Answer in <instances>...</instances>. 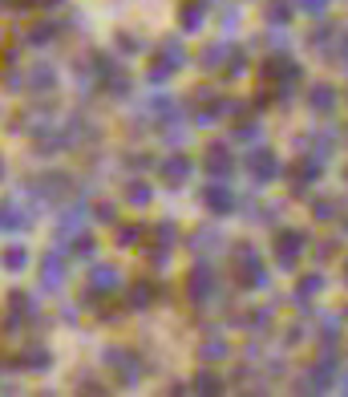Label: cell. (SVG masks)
I'll return each mask as SVG.
<instances>
[{
  "instance_id": "obj_1",
  "label": "cell",
  "mask_w": 348,
  "mask_h": 397,
  "mask_svg": "<svg viewBox=\"0 0 348 397\" xmlns=\"http://www.w3.org/2000/svg\"><path fill=\"white\" fill-rule=\"evenodd\" d=\"M29 321H37V300L29 296V292H8V308H4V328L8 333H17V328H24Z\"/></svg>"
},
{
  "instance_id": "obj_2",
  "label": "cell",
  "mask_w": 348,
  "mask_h": 397,
  "mask_svg": "<svg viewBox=\"0 0 348 397\" xmlns=\"http://www.w3.org/2000/svg\"><path fill=\"white\" fill-rule=\"evenodd\" d=\"M61 276H65V264H61V256H57V251H49V256L41 260V288L57 292V288H61Z\"/></svg>"
},
{
  "instance_id": "obj_3",
  "label": "cell",
  "mask_w": 348,
  "mask_h": 397,
  "mask_svg": "<svg viewBox=\"0 0 348 397\" xmlns=\"http://www.w3.org/2000/svg\"><path fill=\"white\" fill-rule=\"evenodd\" d=\"M33 223V215L20 207V203H0V231H20V227Z\"/></svg>"
},
{
  "instance_id": "obj_4",
  "label": "cell",
  "mask_w": 348,
  "mask_h": 397,
  "mask_svg": "<svg viewBox=\"0 0 348 397\" xmlns=\"http://www.w3.org/2000/svg\"><path fill=\"white\" fill-rule=\"evenodd\" d=\"M29 85H33L37 94H49V90L57 85V74H53V65H49V61H37V65L29 69Z\"/></svg>"
},
{
  "instance_id": "obj_5",
  "label": "cell",
  "mask_w": 348,
  "mask_h": 397,
  "mask_svg": "<svg viewBox=\"0 0 348 397\" xmlns=\"http://www.w3.org/2000/svg\"><path fill=\"white\" fill-rule=\"evenodd\" d=\"M65 183H69L65 174H41L37 183H29V190H33V195H41V199H57L61 190H65Z\"/></svg>"
},
{
  "instance_id": "obj_6",
  "label": "cell",
  "mask_w": 348,
  "mask_h": 397,
  "mask_svg": "<svg viewBox=\"0 0 348 397\" xmlns=\"http://www.w3.org/2000/svg\"><path fill=\"white\" fill-rule=\"evenodd\" d=\"M117 280H122V276H117V267H110V264L89 272V288H94V292H114Z\"/></svg>"
},
{
  "instance_id": "obj_7",
  "label": "cell",
  "mask_w": 348,
  "mask_h": 397,
  "mask_svg": "<svg viewBox=\"0 0 348 397\" xmlns=\"http://www.w3.org/2000/svg\"><path fill=\"white\" fill-rule=\"evenodd\" d=\"M20 365H24V369H49V349H45V344H29V349L20 353Z\"/></svg>"
},
{
  "instance_id": "obj_8",
  "label": "cell",
  "mask_w": 348,
  "mask_h": 397,
  "mask_svg": "<svg viewBox=\"0 0 348 397\" xmlns=\"http://www.w3.org/2000/svg\"><path fill=\"white\" fill-rule=\"evenodd\" d=\"M0 264L8 267V272H20V267L29 264V251H24L20 244H8L4 247V256H0Z\"/></svg>"
},
{
  "instance_id": "obj_9",
  "label": "cell",
  "mask_w": 348,
  "mask_h": 397,
  "mask_svg": "<svg viewBox=\"0 0 348 397\" xmlns=\"http://www.w3.org/2000/svg\"><path fill=\"white\" fill-rule=\"evenodd\" d=\"M162 174H166L171 183H178V179L187 174V162H182V158H174V162H166V167H162Z\"/></svg>"
},
{
  "instance_id": "obj_10",
  "label": "cell",
  "mask_w": 348,
  "mask_h": 397,
  "mask_svg": "<svg viewBox=\"0 0 348 397\" xmlns=\"http://www.w3.org/2000/svg\"><path fill=\"white\" fill-rule=\"evenodd\" d=\"M49 37H53V29H49V25H41V29H29V41H33V45H45Z\"/></svg>"
},
{
  "instance_id": "obj_11",
  "label": "cell",
  "mask_w": 348,
  "mask_h": 397,
  "mask_svg": "<svg viewBox=\"0 0 348 397\" xmlns=\"http://www.w3.org/2000/svg\"><path fill=\"white\" fill-rule=\"evenodd\" d=\"M146 199H150L146 187H138V183H134V187H130V203H146Z\"/></svg>"
},
{
  "instance_id": "obj_12",
  "label": "cell",
  "mask_w": 348,
  "mask_h": 397,
  "mask_svg": "<svg viewBox=\"0 0 348 397\" xmlns=\"http://www.w3.org/2000/svg\"><path fill=\"white\" fill-rule=\"evenodd\" d=\"M0 174H4V162H0Z\"/></svg>"
},
{
  "instance_id": "obj_13",
  "label": "cell",
  "mask_w": 348,
  "mask_h": 397,
  "mask_svg": "<svg viewBox=\"0 0 348 397\" xmlns=\"http://www.w3.org/2000/svg\"><path fill=\"white\" fill-rule=\"evenodd\" d=\"M0 4H8V0H0Z\"/></svg>"
}]
</instances>
